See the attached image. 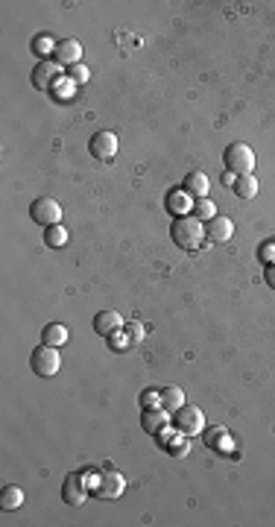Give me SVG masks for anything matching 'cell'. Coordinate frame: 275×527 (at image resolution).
<instances>
[{
	"label": "cell",
	"instance_id": "5b68a950",
	"mask_svg": "<svg viewBox=\"0 0 275 527\" xmlns=\"http://www.w3.org/2000/svg\"><path fill=\"white\" fill-rule=\"evenodd\" d=\"M85 475L88 472H73L65 477V483H61V498H65V504L82 507L85 501H88V481H85Z\"/></svg>",
	"mask_w": 275,
	"mask_h": 527
},
{
	"label": "cell",
	"instance_id": "cb8c5ba5",
	"mask_svg": "<svg viewBox=\"0 0 275 527\" xmlns=\"http://www.w3.org/2000/svg\"><path fill=\"white\" fill-rule=\"evenodd\" d=\"M68 79H70L73 85L85 82V79H88V68H85V65H73V68H68Z\"/></svg>",
	"mask_w": 275,
	"mask_h": 527
},
{
	"label": "cell",
	"instance_id": "3957f363",
	"mask_svg": "<svg viewBox=\"0 0 275 527\" xmlns=\"http://www.w3.org/2000/svg\"><path fill=\"white\" fill-rule=\"evenodd\" d=\"M30 366H32V372L39 378H53L61 370V358H59L56 346H47V343L35 346L32 354H30Z\"/></svg>",
	"mask_w": 275,
	"mask_h": 527
},
{
	"label": "cell",
	"instance_id": "9c48e42d",
	"mask_svg": "<svg viewBox=\"0 0 275 527\" xmlns=\"http://www.w3.org/2000/svg\"><path fill=\"white\" fill-rule=\"evenodd\" d=\"M56 73H59V62H56V59H41V62L35 65V70H32V85H35V88H41V91L53 88V82L59 79Z\"/></svg>",
	"mask_w": 275,
	"mask_h": 527
},
{
	"label": "cell",
	"instance_id": "2e32d148",
	"mask_svg": "<svg viewBox=\"0 0 275 527\" xmlns=\"http://www.w3.org/2000/svg\"><path fill=\"white\" fill-rule=\"evenodd\" d=\"M68 334H70V331H68L65 325L50 323V325H44V331H41V343H47V346H65Z\"/></svg>",
	"mask_w": 275,
	"mask_h": 527
},
{
	"label": "cell",
	"instance_id": "4fadbf2b",
	"mask_svg": "<svg viewBox=\"0 0 275 527\" xmlns=\"http://www.w3.org/2000/svg\"><path fill=\"white\" fill-rule=\"evenodd\" d=\"M193 208V197L187 193L184 188H173L170 193H167V211L173 214V217H187V211Z\"/></svg>",
	"mask_w": 275,
	"mask_h": 527
},
{
	"label": "cell",
	"instance_id": "ba28073f",
	"mask_svg": "<svg viewBox=\"0 0 275 527\" xmlns=\"http://www.w3.org/2000/svg\"><path fill=\"white\" fill-rule=\"evenodd\" d=\"M123 489H126V481H123V475H117V472H108V475H99V477H97L94 492H97V498L115 501V498H120V495H123Z\"/></svg>",
	"mask_w": 275,
	"mask_h": 527
},
{
	"label": "cell",
	"instance_id": "603a6c76",
	"mask_svg": "<svg viewBox=\"0 0 275 527\" xmlns=\"http://www.w3.org/2000/svg\"><path fill=\"white\" fill-rule=\"evenodd\" d=\"M56 44L59 41H53L50 35H39V39L32 41V47H35V53L39 56H50V53H56Z\"/></svg>",
	"mask_w": 275,
	"mask_h": 527
},
{
	"label": "cell",
	"instance_id": "44dd1931",
	"mask_svg": "<svg viewBox=\"0 0 275 527\" xmlns=\"http://www.w3.org/2000/svg\"><path fill=\"white\" fill-rule=\"evenodd\" d=\"M234 193L240 200H255L258 197V179L249 173V176H237V182H234Z\"/></svg>",
	"mask_w": 275,
	"mask_h": 527
},
{
	"label": "cell",
	"instance_id": "8fae6325",
	"mask_svg": "<svg viewBox=\"0 0 275 527\" xmlns=\"http://www.w3.org/2000/svg\"><path fill=\"white\" fill-rule=\"evenodd\" d=\"M234 235V223L229 217H214L205 223V238L214 240V243H229Z\"/></svg>",
	"mask_w": 275,
	"mask_h": 527
},
{
	"label": "cell",
	"instance_id": "d4e9b609",
	"mask_svg": "<svg viewBox=\"0 0 275 527\" xmlns=\"http://www.w3.org/2000/svg\"><path fill=\"white\" fill-rule=\"evenodd\" d=\"M141 404H144V410H149V408H161V396L155 393V390H146V393L141 396Z\"/></svg>",
	"mask_w": 275,
	"mask_h": 527
},
{
	"label": "cell",
	"instance_id": "ffe728a7",
	"mask_svg": "<svg viewBox=\"0 0 275 527\" xmlns=\"http://www.w3.org/2000/svg\"><path fill=\"white\" fill-rule=\"evenodd\" d=\"M205 443L226 454V451L231 448V437L226 434V428H211V431H205Z\"/></svg>",
	"mask_w": 275,
	"mask_h": 527
},
{
	"label": "cell",
	"instance_id": "f546056e",
	"mask_svg": "<svg viewBox=\"0 0 275 527\" xmlns=\"http://www.w3.org/2000/svg\"><path fill=\"white\" fill-rule=\"evenodd\" d=\"M234 182H237V176H234V173H229V170H226V173H222V185H226V188L231 185V188H234Z\"/></svg>",
	"mask_w": 275,
	"mask_h": 527
},
{
	"label": "cell",
	"instance_id": "e0dca14e",
	"mask_svg": "<svg viewBox=\"0 0 275 527\" xmlns=\"http://www.w3.org/2000/svg\"><path fill=\"white\" fill-rule=\"evenodd\" d=\"M68 240H70V235H68V229L61 226V223H56V226H47L44 229V243L50 249H61V247H68Z\"/></svg>",
	"mask_w": 275,
	"mask_h": 527
},
{
	"label": "cell",
	"instance_id": "83f0119b",
	"mask_svg": "<svg viewBox=\"0 0 275 527\" xmlns=\"http://www.w3.org/2000/svg\"><path fill=\"white\" fill-rule=\"evenodd\" d=\"M264 281L275 290V264H267V269H264Z\"/></svg>",
	"mask_w": 275,
	"mask_h": 527
},
{
	"label": "cell",
	"instance_id": "9a60e30c",
	"mask_svg": "<svg viewBox=\"0 0 275 527\" xmlns=\"http://www.w3.org/2000/svg\"><path fill=\"white\" fill-rule=\"evenodd\" d=\"M182 188L191 193V197H208V188H211V182H208V176L202 173V170H191V173L184 176V182H182Z\"/></svg>",
	"mask_w": 275,
	"mask_h": 527
},
{
	"label": "cell",
	"instance_id": "d6986e66",
	"mask_svg": "<svg viewBox=\"0 0 275 527\" xmlns=\"http://www.w3.org/2000/svg\"><path fill=\"white\" fill-rule=\"evenodd\" d=\"M182 404H184V393L179 387H164L161 390V408H164L167 413H176Z\"/></svg>",
	"mask_w": 275,
	"mask_h": 527
},
{
	"label": "cell",
	"instance_id": "277c9868",
	"mask_svg": "<svg viewBox=\"0 0 275 527\" xmlns=\"http://www.w3.org/2000/svg\"><path fill=\"white\" fill-rule=\"evenodd\" d=\"M173 419H176V428L184 434V437H196L205 431V413L196 408V404H182V408L173 413Z\"/></svg>",
	"mask_w": 275,
	"mask_h": 527
},
{
	"label": "cell",
	"instance_id": "6da1fadb",
	"mask_svg": "<svg viewBox=\"0 0 275 527\" xmlns=\"http://www.w3.org/2000/svg\"><path fill=\"white\" fill-rule=\"evenodd\" d=\"M170 238L176 240V247L182 249H196L205 240V226L196 217H176L170 226Z\"/></svg>",
	"mask_w": 275,
	"mask_h": 527
},
{
	"label": "cell",
	"instance_id": "7a4b0ae2",
	"mask_svg": "<svg viewBox=\"0 0 275 527\" xmlns=\"http://www.w3.org/2000/svg\"><path fill=\"white\" fill-rule=\"evenodd\" d=\"M222 162H226V170L234 176H249L255 170V153L252 146L243 144V141H234L226 146V153H222Z\"/></svg>",
	"mask_w": 275,
	"mask_h": 527
},
{
	"label": "cell",
	"instance_id": "7c38bea8",
	"mask_svg": "<svg viewBox=\"0 0 275 527\" xmlns=\"http://www.w3.org/2000/svg\"><path fill=\"white\" fill-rule=\"evenodd\" d=\"M120 328H123V316L117 311H99L94 316V331H97L99 337H111Z\"/></svg>",
	"mask_w": 275,
	"mask_h": 527
},
{
	"label": "cell",
	"instance_id": "f1b7e54d",
	"mask_svg": "<svg viewBox=\"0 0 275 527\" xmlns=\"http://www.w3.org/2000/svg\"><path fill=\"white\" fill-rule=\"evenodd\" d=\"M260 258H264V261H269V264H275V247H272V243H269V247H264V249H260Z\"/></svg>",
	"mask_w": 275,
	"mask_h": 527
},
{
	"label": "cell",
	"instance_id": "484cf974",
	"mask_svg": "<svg viewBox=\"0 0 275 527\" xmlns=\"http://www.w3.org/2000/svg\"><path fill=\"white\" fill-rule=\"evenodd\" d=\"M126 331H129V340H132V343H141V340L146 337V331H144V325H141V323H129V328H126Z\"/></svg>",
	"mask_w": 275,
	"mask_h": 527
},
{
	"label": "cell",
	"instance_id": "52a82bcc",
	"mask_svg": "<svg viewBox=\"0 0 275 527\" xmlns=\"http://www.w3.org/2000/svg\"><path fill=\"white\" fill-rule=\"evenodd\" d=\"M88 150H91V155L97 158V162H111V158L117 155V135L108 132V129L97 132L91 138V144H88Z\"/></svg>",
	"mask_w": 275,
	"mask_h": 527
},
{
	"label": "cell",
	"instance_id": "30bf717a",
	"mask_svg": "<svg viewBox=\"0 0 275 527\" xmlns=\"http://www.w3.org/2000/svg\"><path fill=\"white\" fill-rule=\"evenodd\" d=\"M53 59L59 65H65V68H73V65H79V59H82V44L77 39H65V41H59L56 44V53Z\"/></svg>",
	"mask_w": 275,
	"mask_h": 527
},
{
	"label": "cell",
	"instance_id": "7402d4cb",
	"mask_svg": "<svg viewBox=\"0 0 275 527\" xmlns=\"http://www.w3.org/2000/svg\"><path fill=\"white\" fill-rule=\"evenodd\" d=\"M193 214H196V220H214L217 217V205L208 197H199V200H193Z\"/></svg>",
	"mask_w": 275,
	"mask_h": 527
},
{
	"label": "cell",
	"instance_id": "ac0fdd59",
	"mask_svg": "<svg viewBox=\"0 0 275 527\" xmlns=\"http://www.w3.org/2000/svg\"><path fill=\"white\" fill-rule=\"evenodd\" d=\"M23 504V489L21 486H3L0 489V510H18Z\"/></svg>",
	"mask_w": 275,
	"mask_h": 527
},
{
	"label": "cell",
	"instance_id": "4316f807",
	"mask_svg": "<svg viewBox=\"0 0 275 527\" xmlns=\"http://www.w3.org/2000/svg\"><path fill=\"white\" fill-rule=\"evenodd\" d=\"M106 340H108V346H115V349H126V343H132L129 334H126V337H120V331H115V334L106 337Z\"/></svg>",
	"mask_w": 275,
	"mask_h": 527
},
{
	"label": "cell",
	"instance_id": "8992f818",
	"mask_svg": "<svg viewBox=\"0 0 275 527\" xmlns=\"http://www.w3.org/2000/svg\"><path fill=\"white\" fill-rule=\"evenodd\" d=\"M30 217H32V223H39L44 229L56 226V223H61V205L53 197H39L30 205Z\"/></svg>",
	"mask_w": 275,
	"mask_h": 527
},
{
	"label": "cell",
	"instance_id": "5bb4252c",
	"mask_svg": "<svg viewBox=\"0 0 275 527\" xmlns=\"http://www.w3.org/2000/svg\"><path fill=\"white\" fill-rule=\"evenodd\" d=\"M141 428H144L146 434L158 437V434L167 428V410H164V408H149V410H144V413H141Z\"/></svg>",
	"mask_w": 275,
	"mask_h": 527
}]
</instances>
